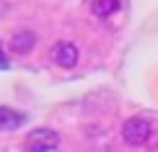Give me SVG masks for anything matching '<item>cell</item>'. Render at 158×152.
Listing matches in <instances>:
<instances>
[{"instance_id": "obj_7", "label": "cell", "mask_w": 158, "mask_h": 152, "mask_svg": "<svg viewBox=\"0 0 158 152\" xmlns=\"http://www.w3.org/2000/svg\"><path fill=\"white\" fill-rule=\"evenodd\" d=\"M0 70H8V59L3 54V47H0Z\"/></svg>"}, {"instance_id": "obj_3", "label": "cell", "mask_w": 158, "mask_h": 152, "mask_svg": "<svg viewBox=\"0 0 158 152\" xmlns=\"http://www.w3.org/2000/svg\"><path fill=\"white\" fill-rule=\"evenodd\" d=\"M49 57H52V62L57 64V67H62V70H70V67H75L78 64V47L73 41H57L55 47H52L49 52Z\"/></svg>"}, {"instance_id": "obj_5", "label": "cell", "mask_w": 158, "mask_h": 152, "mask_svg": "<svg viewBox=\"0 0 158 152\" xmlns=\"http://www.w3.org/2000/svg\"><path fill=\"white\" fill-rule=\"evenodd\" d=\"M34 44H36V34L29 29H21L10 36V52H16V54H29Z\"/></svg>"}, {"instance_id": "obj_1", "label": "cell", "mask_w": 158, "mask_h": 152, "mask_svg": "<svg viewBox=\"0 0 158 152\" xmlns=\"http://www.w3.org/2000/svg\"><path fill=\"white\" fill-rule=\"evenodd\" d=\"M150 137H153V121L145 116H132L124 121L122 127V139L130 144V147H140L145 144Z\"/></svg>"}, {"instance_id": "obj_6", "label": "cell", "mask_w": 158, "mask_h": 152, "mask_svg": "<svg viewBox=\"0 0 158 152\" xmlns=\"http://www.w3.org/2000/svg\"><path fill=\"white\" fill-rule=\"evenodd\" d=\"M119 5H122V0H94L91 3V13L96 18H109L119 10Z\"/></svg>"}, {"instance_id": "obj_2", "label": "cell", "mask_w": 158, "mask_h": 152, "mask_svg": "<svg viewBox=\"0 0 158 152\" xmlns=\"http://www.w3.org/2000/svg\"><path fill=\"white\" fill-rule=\"evenodd\" d=\"M60 144V134L52 129H36L26 139V150L29 152H55Z\"/></svg>"}, {"instance_id": "obj_4", "label": "cell", "mask_w": 158, "mask_h": 152, "mask_svg": "<svg viewBox=\"0 0 158 152\" xmlns=\"http://www.w3.org/2000/svg\"><path fill=\"white\" fill-rule=\"evenodd\" d=\"M26 124V114L8 106H0V131H16Z\"/></svg>"}]
</instances>
